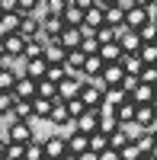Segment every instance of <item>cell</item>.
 Listing matches in <instances>:
<instances>
[{"mask_svg": "<svg viewBox=\"0 0 157 160\" xmlns=\"http://www.w3.org/2000/svg\"><path fill=\"white\" fill-rule=\"evenodd\" d=\"M80 83H84L80 74H64L58 80V96L55 99H74V96H80Z\"/></svg>", "mask_w": 157, "mask_h": 160, "instance_id": "obj_1", "label": "cell"}, {"mask_svg": "<svg viewBox=\"0 0 157 160\" xmlns=\"http://www.w3.org/2000/svg\"><path fill=\"white\" fill-rule=\"evenodd\" d=\"M135 125H141V128H148V131H154L157 128V115H154V102H138L135 106V118H132Z\"/></svg>", "mask_w": 157, "mask_h": 160, "instance_id": "obj_2", "label": "cell"}, {"mask_svg": "<svg viewBox=\"0 0 157 160\" xmlns=\"http://www.w3.org/2000/svg\"><path fill=\"white\" fill-rule=\"evenodd\" d=\"M13 99H32L35 96V80L29 74H16V80H13Z\"/></svg>", "mask_w": 157, "mask_h": 160, "instance_id": "obj_3", "label": "cell"}, {"mask_svg": "<svg viewBox=\"0 0 157 160\" xmlns=\"http://www.w3.org/2000/svg\"><path fill=\"white\" fill-rule=\"evenodd\" d=\"M115 42H119L122 51H138V48H141V35H138V29L119 26V32H115Z\"/></svg>", "mask_w": 157, "mask_h": 160, "instance_id": "obj_4", "label": "cell"}, {"mask_svg": "<svg viewBox=\"0 0 157 160\" xmlns=\"http://www.w3.org/2000/svg\"><path fill=\"white\" fill-rule=\"evenodd\" d=\"M87 148H90V135H87V131L68 128V154H71V157H80Z\"/></svg>", "mask_w": 157, "mask_h": 160, "instance_id": "obj_5", "label": "cell"}, {"mask_svg": "<svg viewBox=\"0 0 157 160\" xmlns=\"http://www.w3.org/2000/svg\"><path fill=\"white\" fill-rule=\"evenodd\" d=\"M151 19V13H148V7H128L125 10V19H122V26H128V29H141V26H144Z\"/></svg>", "mask_w": 157, "mask_h": 160, "instance_id": "obj_6", "label": "cell"}, {"mask_svg": "<svg viewBox=\"0 0 157 160\" xmlns=\"http://www.w3.org/2000/svg\"><path fill=\"white\" fill-rule=\"evenodd\" d=\"M42 26H38V29H42V35L45 38H58V32L64 29V19H61V13H45L42 19H38Z\"/></svg>", "mask_w": 157, "mask_h": 160, "instance_id": "obj_7", "label": "cell"}, {"mask_svg": "<svg viewBox=\"0 0 157 160\" xmlns=\"http://www.w3.org/2000/svg\"><path fill=\"white\" fill-rule=\"evenodd\" d=\"M42 151H45V157H64V154H68V138H64V135L42 138Z\"/></svg>", "mask_w": 157, "mask_h": 160, "instance_id": "obj_8", "label": "cell"}, {"mask_svg": "<svg viewBox=\"0 0 157 160\" xmlns=\"http://www.w3.org/2000/svg\"><path fill=\"white\" fill-rule=\"evenodd\" d=\"M135 144H138L141 157H157V141H154V131H148V128H138Z\"/></svg>", "mask_w": 157, "mask_h": 160, "instance_id": "obj_9", "label": "cell"}, {"mask_svg": "<svg viewBox=\"0 0 157 160\" xmlns=\"http://www.w3.org/2000/svg\"><path fill=\"white\" fill-rule=\"evenodd\" d=\"M103 22H106V3L96 0L90 10H84V26L87 29H96V26H103Z\"/></svg>", "mask_w": 157, "mask_h": 160, "instance_id": "obj_10", "label": "cell"}, {"mask_svg": "<svg viewBox=\"0 0 157 160\" xmlns=\"http://www.w3.org/2000/svg\"><path fill=\"white\" fill-rule=\"evenodd\" d=\"M38 26H42V22H38L35 13H23V16H19V26H16V32L26 38V42H29V38L38 35Z\"/></svg>", "mask_w": 157, "mask_h": 160, "instance_id": "obj_11", "label": "cell"}, {"mask_svg": "<svg viewBox=\"0 0 157 160\" xmlns=\"http://www.w3.org/2000/svg\"><path fill=\"white\" fill-rule=\"evenodd\" d=\"M80 38H84L80 26H64V29L58 32V42L64 45V51H68V48H80Z\"/></svg>", "mask_w": 157, "mask_h": 160, "instance_id": "obj_12", "label": "cell"}, {"mask_svg": "<svg viewBox=\"0 0 157 160\" xmlns=\"http://www.w3.org/2000/svg\"><path fill=\"white\" fill-rule=\"evenodd\" d=\"M0 118H23V122H32V102L29 99H13V106H10V112L7 115H0Z\"/></svg>", "mask_w": 157, "mask_h": 160, "instance_id": "obj_13", "label": "cell"}, {"mask_svg": "<svg viewBox=\"0 0 157 160\" xmlns=\"http://www.w3.org/2000/svg\"><path fill=\"white\" fill-rule=\"evenodd\" d=\"M42 58L48 64H64V45L58 42V38H48L45 48H42Z\"/></svg>", "mask_w": 157, "mask_h": 160, "instance_id": "obj_14", "label": "cell"}, {"mask_svg": "<svg viewBox=\"0 0 157 160\" xmlns=\"http://www.w3.org/2000/svg\"><path fill=\"white\" fill-rule=\"evenodd\" d=\"M84 58H87V51H80V48H68L64 51V68H68V74H80Z\"/></svg>", "mask_w": 157, "mask_h": 160, "instance_id": "obj_15", "label": "cell"}, {"mask_svg": "<svg viewBox=\"0 0 157 160\" xmlns=\"http://www.w3.org/2000/svg\"><path fill=\"white\" fill-rule=\"evenodd\" d=\"M48 122H51V125H68V122H74L71 112H68V106H64V99H55V102H51Z\"/></svg>", "mask_w": 157, "mask_h": 160, "instance_id": "obj_16", "label": "cell"}, {"mask_svg": "<svg viewBox=\"0 0 157 160\" xmlns=\"http://www.w3.org/2000/svg\"><path fill=\"white\" fill-rule=\"evenodd\" d=\"M119 64H122V71H125V74H138L144 61H141L138 51H122V55H119Z\"/></svg>", "mask_w": 157, "mask_h": 160, "instance_id": "obj_17", "label": "cell"}, {"mask_svg": "<svg viewBox=\"0 0 157 160\" xmlns=\"http://www.w3.org/2000/svg\"><path fill=\"white\" fill-rule=\"evenodd\" d=\"M61 19H64V26H84V10L77 7V3H64Z\"/></svg>", "mask_w": 157, "mask_h": 160, "instance_id": "obj_18", "label": "cell"}, {"mask_svg": "<svg viewBox=\"0 0 157 160\" xmlns=\"http://www.w3.org/2000/svg\"><path fill=\"white\" fill-rule=\"evenodd\" d=\"M103 64H106V61H103L96 51H93V55H87V58H84V68H80V77H96V74L103 71Z\"/></svg>", "mask_w": 157, "mask_h": 160, "instance_id": "obj_19", "label": "cell"}, {"mask_svg": "<svg viewBox=\"0 0 157 160\" xmlns=\"http://www.w3.org/2000/svg\"><path fill=\"white\" fill-rule=\"evenodd\" d=\"M119 125H122V122H119V115H115V112H99V118H96V128L103 131V135H112Z\"/></svg>", "mask_w": 157, "mask_h": 160, "instance_id": "obj_20", "label": "cell"}, {"mask_svg": "<svg viewBox=\"0 0 157 160\" xmlns=\"http://www.w3.org/2000/svg\"><path fill=\"white\" fill-rule=\"evenodd\" d=\"M23 45H26V38L19 32H7L3 35V51L7 55H23Z\"/></svg>", "mask_w": 157, "mask_h": 160, "instance_id": "obj_21", "label": "cell"}, {"mask_svg": "<svg viewBox=\"0 0 157 160\" xmlns=\"http://www.w3.org/2000/svg\"><path fill=\"white\" fill-rule=\"evenodd\" d=\"M135 106H138V102H135L132 96H125V99H122L119 106H115V115H119V122H122V125L135 118Z\"/></svg>", "mask_w": 157, "mask_h": 160, "instance_id": "obj_22", "label": "cell"}, {"mask_svg": "<svg viewBox=\"0 0 157 160\" xmlns=\"http://www.w3.org/2000/svg\"><path fill=\"white\" fill-rule=\"evenodd\" d=\"M29 102H32V115H35V118H45V122H48V112H51V102H55V99H45V96H32Z\"/></svg>", "mask_w": 157, "mask_h": 160, "instance_id": "obj_23", "label": "cell"}, {"mask_svg": "<svg viewBox=\"0 0 157 160\" xmlns=\"http://www.w3.org/2000/svg\"><path fill=\"white\" fill-rule=\"evenodd\" d=\"M35 96L55 99V96H58V83H51L48 77H38V80H35Z\"/></svg>", "mask_w": 157, "mask_h": 160, "instance_id": "obj_24", "label": "cell"}, {"mask_svg": "<svg viewBox=\"0 0 157 160\" xmlns=\"http://www.w3.org/2000/svg\"><path fill=\"white\" fill-rule=\"evenodd\" d=\"M96 55H99L103 61H119L122 48H119V42H115V38H112V42H103V45L96 48Z\"/></svg>", "mask_w": 157, "mask_h": 160, "instance_id": "obj_25", "label": "cell"}, {"mask_svg": "<svg viewBox=\"0 0 157 160\" xmlns=\"http://www.w3.org/2000/svg\"><path fill=\"white\" fill-rule=\"evenodd\" d=\"M128 96H132L135 102H154V87H151V83H141V80H138V87L128 93Z\"/></svg>", "mask_w": 157, "mask_h": 160, "instance_id": "obj_26", "label": "cell"}, {"mask_svg": "<svg viewBox=\"0 0 157 160\" xmlns=\"http://www.w3.org/2000/svg\"><path fill=\"white\" fill-rule=\"evenodd\" d=\"M45 68H48V61H45V58H29V61H26V74H29L32 80L45 77Z\"/></svg>", "mask_w": 157, "mask_h": 160, "instance_id": "obj_27", "label": "cell"}, {"mask_svg": "<svg viewBox=\"0 0 157 160\" xmlns=\"http://www.w3.org/2000/svg\"><path fill=\"white\" fill-rule=\"evenodd\" d=\"M128 141H135V138H132V135H128V131L119 125V128H115L112 135H109V148H115V151H119V148H125Z\"/></svg>", "mask_w": 157, "mask_h": 160, "instance_id": "obj_28", "label": "cell"}, {"mask_svg": "<svg viewBox=\"0 0 157 160\" xmlns=\"http://www.w3.org/2000/svg\"><path fill=\"white\" fill-rule=\"evenodd\" d=\"M122 19H125V10H122L119 3H109V7H106V22L119 29V26H122Z\"/></svg>", "mask_w": 157, "mask_h": 160, "instance_id": "obj_29", "label": "cell"}, {"mask_svg": "<svg viewBox=\"0 0 157 160\" xmlns=\"http://www.w3.org/2000/svg\"><path fill=\"white\" fill-rule=\"evenodd\" d=\"M138 55H141V61H144V64H157V42H141Z\"/></svg>", "mask_w": 157, "mask_h": 160, "instance_id": "obj_30", "label": "cell"}, {"mask_svg": "<svg viewBox=\"0 0 157 160\" xmlns=\"http://www.w3.org/2000/svg\"><path fill=\"white\" fill-rule=\"evenodd\" d=\"M103 148H109V135H103L99 128H96V131H90V151L99 154Z\"/></svg>", "mask_w": 157, "mask_h": 160, "instance_id": "obj_31", "label": "cell"}, {"mask_svg": "<svg viewBox=\"0 0 157 160\" xmlns=\"http://www.w3.org/2000/svg\"><path fill=\"white\" fill-rule=\"evenodd\" d=\"M138 80L141 83H157V64H141V71H138Z\"/></svg>", "mask_w": 157, "mask_h": 160, "instance_id": "obj_32", "label": "cell"}, {"mask_svg": "<svg viewBox=\"0 0 157 160\" xmlns=\"http://www.w3.org/2000/svg\"><path fill=\"white\" fill-rule=\"evenodd\" d=\"M138 35H141V42H154V38H157V22H154V19H148V22L138 29Z\"/></svg>", "mask_w": 157, "mask_h": 160, "instance_id": "obj_33", "label": "cell"}, {"mask_svg": "<svg viewBox=\"0 0 157 160\" xmlns=\"http://www.w3.org/2000/svg\"><path fill=\"white\" fill-rule=\"evenodd\" d=\"M64 74H68V68H64V64H48V68H45V77L51 80V83H58Z\"/></svg>", "mask_w": 157, "mask_h": 160, "instance_id": "obj_34", "label": "cell"}, {"mask_svg": "<svg viewBox=\"0 0 157 160\" xmlns=\"http://www.w3.org/2000/svg\"><path fill=\"white\" fill-rule=\"evenodd\" d=\"M64 106H68V112H71V118H77V115H80V112L87 109L80 96H74V99H64Z\"/></svg>", "mask_w": 157, "mask_h": 160, "instance_id": "obj_35", "label": "cell"}, {"mask_svg": "<svg viewBox=\"0 0 157 160\" xmlns=\"http://www.w3.org/2000/svg\"><path fill=\"white\" fill-rule=\"evenodd\" d=\"M119 157H125V160H135V157H141V151H138V144H135V141H128L125 148H119Z\"/></svg>", "mask_w": 157, "mask_h": 160, "instance_id": "obj_36", "label": "cell"}, {"mask_svg": "<svg viewBox=\"0 0 157 160\" xmlns=\"http://www.w3.org/2000/svg\"><path fill=\"white\" fill-rule=\"evenodd\" d=\"M13 80H16V74L7 71V68H0V90H13Z\"/></svg>", "mask_w": 157, "mask_h": 160, "instance_id": "obj_37", "label": "cell"}, {"mask_svg": "<svg viewBox=\"0 0 157 160\" xmlns=\"http://www.w3.org/2000/svg\"><path fill=\"white\" fill-rule=\"evenodd\" d=\"M10 106H13V93L10 90H0V115H7Z\"/></svg>", "mask_w": 157, "mask_h": 160, "instance_id": "obj_38", "label": "cell"}, {"mask_svg": "<svg viewBox=\"0 0 157 160\" xmlns=\"http://www.w3.org/2000/svg\"><path fill=\"white\" fill-rule=\"evenodd\" d=\"M35 3H38V0H16V10H19V13H32Z\"/></svg>", "mask_w": 157, "mask_h": 160, "instance_id": "obj_39", "label": "cell"}, {"mask_svg": "<svg viewBox=\"0 0 157 160\" xmlns=\"http://www.w3.org/2000/svg\"><path fill=\"white\" fill-rule=\"evenodd\" d=\"M74 3H77V7H80V10H90V7H93V3H96V0H74Z\"/></svg>", "mask_w": 157, "mask_h": 160, "instance_id": "obj_40", "label": "cell"}, {"mask_svg": "<svg viewBox=\"0 0 157 160\" xmlns=\"http://www.w3.org/2000/svg\"><path fill=\"white\" fill-rule=\"evenodd\" d=\"M0 10H16V0H0Z\"/></svg>", "mask_w": 157, "mask_h": 160, "instance_id": "obj_41", "label": "cell"}, {"mask_svg": "<svg viewBox=\"0 0 157 160\" xmlns=\"http://www.w3.org/2000/svg\"><path fill=\"white\" fill-rule=\"evenodd\" d=\"M115 3H119L122 10H128V7H135V0H115Z\"/></svg>", "mask_w": 157, "mask_h": 160, "instance_id": "obj_42", "label": "cell"}, {"mask_svg": "<svg viewBox=\"0 0 157 160\" xmlns=\"http://www.w3.org/2000/svg\"><path fill=\"white\" fill-rule=\"evenodd\" d=\"M3 151H7V141H3V138H0V157H3Z\"/></svg>", "mask_w": 157, "mask_h": 160, "instance_id": "obj_43", "label": "cell"}, {"mask_svg": "<svg viewBox=\"0 0 157 160\" xmlns=\"http://www.w3.org/2000/svg\"><path fill=\"white\" fill-rule=\"evenodd\" d=\"M135 3H138V7H148V3H151V0H135Z\"/></svg>", "mask_w": 157, "mask_h": 160, "instance_id": "obj_44", "label": "cell"}, {"mask_svg": "<svg viewBox=\"0 0 157 160\" xmlns=\"http://www.w3.org/2000/svg\"><path fill=\"white\" fill-rule=\"evenodd\" d=\"M103 3H106V7H109V3H115V0H103Z\"/></svg>", "mask_w": 157, "mask_h": 160, "instance_id": "obj_45", "label": "cell"}, {"mask_svg": "<svg viewBox=\"0 0 157 160\" xmlns=\"http://www.w3.org/2000/svg\"><path fill=\"white\" fill-rule=\"evenodd\" d=\"M154 141H157V128H154Z\"/></svg>", "mask_w": 157, "mask_h": 160, "instance_id": "obj_46", "label": "cell"}, {"mask_svg": "<svg viewBox=\"0 0 157 160\" xmlns=\"http://www.w3.org/2000/svg\"><path fill=\"white\" fill-rule=\"evenodd\" d=\"M154 22H157V13H154Z\"/></svg>", "mask_w": 157, "mask_h": 160, "instance_id": "obj_47", "label": "cell"}, {"mask_svg": "<svg viewBox=\"0 0 157 160\" xmlns=\"http://www.w3.org/2000/svg\"><path fill=\"white\" fill-rule=\"evenodd\" d=\"M151 3H157V0H151Z\"/></svg>", "mask_w": 157, "mask_h": 160, "instance_id": "obj_48", "label": "cell"}, {"mask_svg": "<svg viewBox=\"0 0 157 160\" xmlns=\"http://www.w3.org/2000/svg\"><path fill=\"white\" fill-rule=\"evenodd\" d=\"M154 42H157V38H154Z\"/></svg>", "mask_w": 157, "mask_h": 160, "instance_id": "obj_49", "label": "cell"}, {"mask_svg": "<svg viewBox=\"0 0 157 160\" xmlns=\"http://www.w3.org/2000/svg\"><path fill=\"white\" fill-rule=\"evenodd\" d=\"M0 13H3V10H0Z\"/></svg>", "mask_w": 157, "mask_h": 160, "instance_id": "obj_50", "label": "cell"}]
</instances>
